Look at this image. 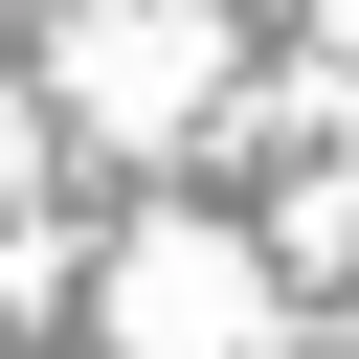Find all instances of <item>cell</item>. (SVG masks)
Here are the masks:
<instances>
[{"label":"cell","instance_id":"cell-1","mask_svg":"<svg viewBox=\"0 0 359 359\" xmlns=\"http://www.w3.org/2000/svg\"><path fill=\"white\" fill-rule=\"evenodd\" d=\"M202 90H224V22H202V0H90V22H67V112H90V135H157V112H202Z\"/></svg>","mask_w":359,"mask_h":359},{"label":"cell","instance_id":"cell-2","mask_svg":"<svg viewBox=\"0 0 359 359\" xmlns=\"http://www.w3.org/2000/svg\"><path fill=\"white\" fill-rule=\"evenodd\" d=\"M112 337H135V359H247V247H202V224H135V269H112Z\"/></svg>","mask_w":359,"mask_h":359}]
</instances>
